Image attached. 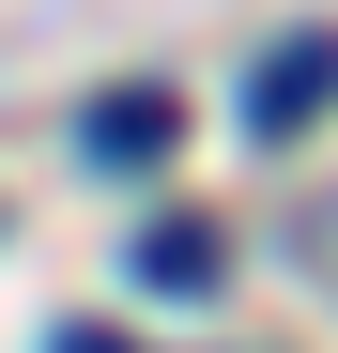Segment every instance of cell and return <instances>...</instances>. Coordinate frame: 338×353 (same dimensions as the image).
<instances>
[{
  "mask_svg": "<svg viewBox=\"0 0 338 353\" xmlns=\"http://www.w3.org/2000/svg\"><path fill=\"white\" fill-rule=\"evenodd\" d=\"M215 276H231V261H215V230H200V215H169L154 246H139V292H169V307H185V292H215Z\"/></svg>",
  "mask_w": 338,
  "mask_h": 353,
  "instance_id": "7a4b0ae2",
  "label": "cell"
},
{
  "mask_svg": "<svg viewBox=\"0 0 338 353\" xmlns=\"http://www.w3.org/2000/svg\"><path fill=\"white\" fill-rule=\"evenodd\" d=\"M323 92H338V31H292L277 62H246V123L292 139V123H323Z\"/></svg>",
  "mask_w": 338,
  "mask_h": 353,
  "instance_id": "6da1fadb",
  "label": "cell"
},
{
  "mask_svg": "<svg viewBox=\"0 0 338 353\" xmlns=\"http://www.w3.org/2000/svg\"><path fill=\"white\" fill-rule=\"evenodd\" d=\"M77 139H92L108 169H154V154H169V92H108V108H92Z\"/></svg>",
  "mask_w": 338,
  "mask_h": 353,
  "instance_id": "3957f363",
  "label": "cell"
},
{
  "mask_svg": "<svg viewBox=\"0 0 338 353\" xmlns=\"http://www.w3.org/2000/svg\"><path fill=\"white\" fill-rule=\"evenodd\" d=\"M62 353H123V338H108V323H77V338H62Z\"/></svg>",
  "mask_w": 338,
  "mask_h": 353,
  "instance_id": "277c9868",
  "label": "cell"
}]
</instances>
